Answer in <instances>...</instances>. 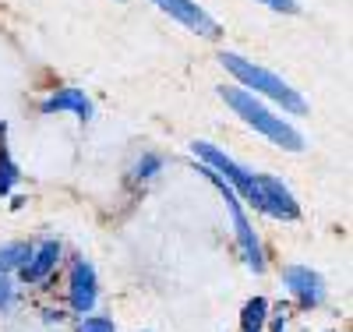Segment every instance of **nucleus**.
Here are the masks:
<instances>
[{
    "label": "nucleus",
    "mask_w": 353,
    "mask_h": 332,
    "mask_svg": "<svg viewBox=\"0 0 353 332\" xmlns=\"http://www.w3.org/2000/svg\"><path fill=\"white\" fill-rule=\"evenodd\" d=\"M265 8H272V11H279V14H297L301 8H297V0H261Z\"/></svg>",
    "instance_id": "dca6fc26"
},
{
    "label": "nucleus",
    "mask_w": 353,
    "mask_h": 332,
    "mask_svg": "<svg viewBox=\"0 0 353 332\" xmlns=\"http://www.w3.org/2000/svg\"><path fill=\"white\" fill-rule=\"evenodd\" d=\"M8 304H11V283L0 276V308H8Z\"/></svg>",
    "instance_id": "f3484780"
},
{
    "label": "nucleus",
    "mask_w": 353,
    "mask_h": 332,
    "mask_svg": "<svg viewBox=\"0 0 353 332\" xmlns=\"http://www.w3.org/2000/svg\"><path fill=\"white\" fill-rule=\"evenodd\" d=\"M283 283H286V290L293 297H297L301 308H318L321 300H325V280H321L314 268H307V265H290L283 273Z\"/></svg>",
    "instance_id": "0eeeda50"
},
{
    "label": "nucleus",
    "mask_w": 353,
    "mask_h": 332,
    "mask_svg": "<svg viewBox=\"0 0 353 332\" xmlns=\"http://www.w3.org/2000/svg\"><path fill=\"white\" fill-rule=\"evenodd\" d=\"M8 128L0 124V198H8L11 191H14V184L21 180V173H18V166H14V159H11V153H8Z\"/></svg>",
    "instance_id": "9b49d317"
},
{
    "label": "nucleus",
    "mask_w": 353,
    "mask_h": 332,
    "mask_svg": "<svg viewBox=\"0 0 353 332\" xmlns=\"http://www.w3.org/2000/svg\"><path fill=\"white\" fill-rule=\"evenodd\" d=\"M156 170H159V156H145V159L134 166V177H138V180H149Z\"/></svg>",
    "instance_id": "2eb2a0df"
},
{
    "label": "nucleus",
    "mask_w": 353,
    "mask_h": 332,
    "mask_svg": "<svg viewBox=\"0 0 353 332\" xmlns=\"http://www.w3.org/2000/svg\"><path fill=\"white\" fill-rule=\"evenodd\" d=\"M219 96L226 99V106L233 110V113H241L248 124L258 131V135H265L272 145H279V148H286V153H301L304 148V138H301V131H293L290 124H283V120L272 113V110H265L248 88H237V85H223L219 88Z\"/></svg>",
    "instance_id": "f257e3e1"
},
{
    "label": "nucleus",
    "mask_w": 353,
    "mask_h": 332,
    "mask_svg": "<svg viewBox=\"0 0 353 332\" xmlns=\"http://www.w3.org/2000/svg\"><path fill=\"white\" fill-rule=\"evenodd\" d=\"M28 258H32V248L25 244V240H11V244H0V276L4 273H21V268L28 265Z\"/></svg>",
    "instance_id": "f8f14e48"
},
{
    "label": "nucleus",
    "mask_w": 353,
    "mask_h": 332,
    "mask_svg": "<svg viewBox=\"0 0 353 332\" xmlns=\"http://www.w3.org/2000/svg\"><path fill=\"white\" fill-rule=\"evenodd\" d=\"M57 258H61V244H57V240H46L39 251H32L28 265L21 268V280H25V283H39V280H46V276L53 273Z\"/></svg>",
    "instance_id": "9d476101"
},
{
    "label": "nucleus",
    "mask_w": 353,
    "mask_h": 332,
    "mask_svg": "<svg viewBox=\"0 0 353 332\" xmlns=\"http://www.w3.org/2000/svg\"><path fill=\"white\" fill-rule=\"evenodd\" d=\"M272 332H286V311H279V318L272 322Z\"/></svg>",
    "instance_id": "a211bd4d"
},
{
    "label": "nucleus",
    "mask_w": 353,
    "mask_h": 332,
    "mask_svg": "<svg viewBox=\"0 0 353 332\" xmlns=\"http://www.w3.org/2000/svg\"><path fill=\"white\" fill-rule=\"evenodd\" d=\"M265 318H269V300L265 297H251L244 311H241V332H261Z\"/></svg>",
    "instance_id": "ddd939ff"
},
{
    "label": "nucleus",
    "mask_w": 353,
    "mask_h": 332,
    "mask_svg": "<svg viewBox=\"0 0 353 332\" xmlns=\"http://www.w3.org/2000/svg\"><path fill=\"white\" fill-rule=\"evenodd\" d=\"M191 153L205 163V170H212L233 195H244V198L258 208V188H254V173H251V170H244L241 163H233L226 153H219L212 141H194Z\"/></svg>",
    "instance_id": "7ed1b4c3"
},
{
    "label": "nucleus",
    "mask_w": 353,
    "mask_h": 332,
    "mask_svg": "<svg viewBox=\"0 0 353 332\" xmlns=\"http://www.w3.org/2000/svg\"><path fill=\"white\" fill-rule=\"evenodd\" d=\"M219 64L233 75V78H237L244 88H248V92L254 96H269L272 103H279L283 110H290V113H307V103L301 99V92H297V88H290L279 75H272L269 68H258V64H251V60H244L241 53H223L219 57Z\"/></svg>",
    "instance_id": "f03ea898"
},
{
    "label": "nucleus",
    "mask_w": 353,
    "mask_h": 332,
    "mask_svg": "<svg viewBox=\"0 0 353 332\" xmlns=\"http://www.w3.org/2000/svg\"><path fill=\"white\" fill-rule=\"evenodd\" d=\"M43 113H74L78 120H92V103L81 88H61L50 99H43Z\"/></svg>",
    "instance_id": "1a4fd4ad"
},
{
    "label": "nucleus",
    "mask_w": 353,
    "mask_h": 332,
    "mask_svg": "<svg viewBox=\"0 0 353 332\" xmlns=\"http://www.w3.org/2000/svg\"><path fill=\"white\" fill-rule=\"evenodd\" d=\"M254 188H258V208H261V213L279 216V219H297V216H301L297 198L290 195V188L283 184L279 177H272V173H254Z\"/></svg>",
    "instance_id": "39448f33"
},
{
    "label": "nucleus",
    "mask_w": 353,
    "mask_h": 332,
    "mask_svg": "<svg viewBox=\"0 0 353 332\" xmlns=\"http://www.w3.org/2000/svg\"><path fill=\"white\" fill-rule=\"evenodd\" d=\"M96 293H99V283H96V268L88 265L85 258L74 262L71 268V283H68V300L78 315H88L96 308Z\"/></svg>",
    "instance_id": "6e6552de"
},
{
    "label": "nucleus",
    "mask_w": 353,
    "mask_h": 332,
    "mask_svg": "<svg viewBox=\"0 0 353 332\" xmlns=\"http://www.w3.org/2000/svg\"><path fill=\"white\" fill-rule=\"evenodd\" d=\"M78 332H117V329H113L110 318H85V322L78 325Z\"/></svg>",
    "instance_id": "4468645a"
},
{
    "label": "nucleus",
    "mask_w": 353,
    "mask_h": 332,
    "mask_svg": "<svg viewBox=\"0 0 353 332\" xmlns=\"http://www.w3.org/2000/svg\"><path fill=\"white\" fill-rule=\"evenodd\" d=\"M201 173L212 180V184L219 188V195L226 198V208H230V219H233V230H237V244H241V255H244V262L254 268V273H265V255H261V244H258V237H254V230H251V223H248V216H244V208H241V198L233 195L223 180L212 173V170H205L201 166Z\"/></svg>",
    "instance_id": "20e7f679"
},
{
    "label": "nucleus",
    "mask_w": 353,
    "mask_h": 332,
    "mask_svg": "<svg viewBox=\"0 0 353 332\" xmlns=\"http://www.w3.org/2000/svg\"><path fill=\"white\" fill-rule=\"evenodd\" d=\"M152 4L159 8V11H166L173 21H181L184 28H191L194 36H201V39H219V21L209 14V11H201L194 0H152Z\"/></svg>",
    "instance_id": "423d86ee"
}]
</instances>
